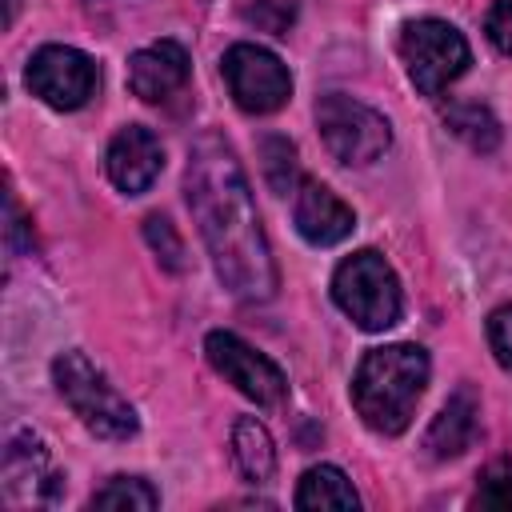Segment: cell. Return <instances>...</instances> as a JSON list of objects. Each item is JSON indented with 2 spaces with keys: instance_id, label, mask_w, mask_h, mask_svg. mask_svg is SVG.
Instances as JSON below:
<instances>
[{
  "instance_id": "9",
  "label": "cell",
  "mask_w": 512,
  "mask_h": 512,
  "mask_svg": "<svg viewBox=\"0 0 512 512\" xmlns=\"http://www.w3.org/2000/svg\"><path fill=\"white\" fill-rule=\"evenodd\" d=\"M204 352L208 364L240 392L248 396L256 408H280L288 400V376L276 360H268L264 352H256L248 340H240L236 332H208L204 336Z\"/></svg>"
},
{
  "instance_id": "18",
  "label": "cell",
  "mask_w": 512,
  "mask_h": 512,
  "mask_svg": "<svg viewBox=\"0 0 512 512\" xmlns=\"http://www.w3.org/2000/svg\"><path fill=\"white\" fill-rule=\"evenodd\" d=\"M92 508H116V512H152L160 504V492L140 476H112L100 484L88 500Z\"/></svg>"
},
{
  "instance_id": "8",
  "label": "cell",
  "mask_w": 512,
  "mask_h": 512,
  "mask_svg": "<svg viewBox=\"0 0 512 512\" xmlns=\"http://www.w3.org/2000/svg\"><path fill=\"white\" fill-rule=\"evenodd\" d=\"M24 84L36 100H44L56 112H76L84 108L96 88H100V68L88 52L72 48V44H44L32 52Z\"/></svg>"
},
{
  "instance_id": "23",
  "label": "cell",
  "mask_w": 512,
  "mask_h": 512,
  "mask_svg": "<svg viewBox=\"0 0 512 512\" xmlns=\"http://www.w3.org/2000/svg\"><path fill=\"white\" fill-rule=\"evenodd\" d=\"M484 36L496 52L512 56V0H492V8L484 12Z\"/></svg>"
},
{
  "instance_id": "17",
  "label": "cell",
  "mask_w": 512,
  "mask_h": 512,
  "mask_svg": "<svg viewBox=\"0 0 512 512\" xmlns=\"http://www.w3.org/2000/svg\"><path fill=\"white\" fill-rule=\"evenodd\" d=\"M444 124H448V132L460 136L472 152H492V148L500 144V124H496V116H492L484 104H476V100H456V104H448V108H444Z\"/></svg>"
},
{
  "instance_id": "13",
  "label": "cell",
  "mask_w": 512,
  "mask_h": 512,
  "mask_svg": "<svg viewBox=\"0 0 512 512\" xmlns=\"http://www.w3.org/2000/svg\"><path fill=\"white\" fill-rule=\"evenodd\" d=\"M188 72H192V60H188L184 44L156 40V44L132 52V60H128V88L144 104H160V100L176 96L188 84Z\"/></svg>"
},
{
  "instance_id": "2",
  "label": "cell",
  "mask_w": 512,
  "mask_h": 512,
  "mask_svg": "<svg viewBox=\"0 0 512 512\" xmlns=\"http://www.w3.org/2000/svg\"><path fill=\"white\" fill-rule=\"evenodd\" d=\"M428 352L420 344L368 348L352 376V404L360 420L380 436H400L428 384Z\"/></svg>"
},
{
  "instance_id": "14",
  "label": "cell",
  "mask_w": 512,
  "mask_h": 512,
  "mask_svg": "<svg viewBox=\"0 0 512 512\" xmlns=\"http://www.w3.org/2000/svg\"><path fill=\"white\" fill-rule=\"evenodd\" d=\"M476 424H480V404H476L472 388H456L444 400V408L432 416V424L424 432V448L436 460H452L476 440Z\"/></svg>"
},
{
  "instance_id": "15",
  "label": "cell",
  "mask_w": 512,
  "mask_h": 512,
  "mask_svg": "<svg viewBox=\"0 0 512 512\" xmlns=\"http://www.w3.org/2000/svg\"><path fill=\"white\" fill-rule=\"evenodd\" d=\"M232 460L244 472V480H252V484H268L272 480L276 444H272V432L256 416H240L232 424Z\"/></svg>"
},
{
  "instance_id": "5",
  "label": "cell",
  "mask_w": 512,
  "mask_h": 512,
  "mask_svg": "<svg viewBox=\"0 0 512 512\" xmlns=\"http://www.w3.org/2000/svg\"><path fill=\"white\" fill-rule=\"evenodd\" d=\"M400 60L420 96H440L452 80H460L468 72L472 48L456 24L424 16V20H408L400 28Z\"/></svg>"
},
{
  "instance_id": "3",
  "label": "cell",
  "mask_w": 512,
  "mask_h": 512,
  "mask_svg": "<svg viewBox=\"0 0 512 512\" xmlns=\"http://www.w3.org/2000/svg\"><path fill=\"white\" fill-rule=\"evenodd\" d=\"M52 380L72 416L100 440H132L140 428L136 408L108 384V376L84 352H60L52 360Z\"/></svg>"
},
{
  "instance_id": "16",
  "label": "cell",
  "mask_w": 512,
  "mask_h": 512,
  "mask_svg": "<svg viewBox=\"0 0 512 512\" xmlns=\"http://www.w3.org/2000/svg\"><path fill=\"white\" fill-rule=\"evenodd\" d=\"M292 504H296V508H308V512H312V508H356L360 496H356L352 480H348L336 464H316V468H308V472L300 476Z\"/></svg>"
},
{
  "instance_id": "20",
  "label": "cell",
  "mask_w": 512,
  "mask_h": 512,
  "mask_svg": "<svg viewBox=\"0 0 512 512\" xmlns=\"http://www.w3.org/2000/svg\"><path fill=\"white\" fill-rule=\"evenodd\" d=\"M144 236H148L152 252L160 256V264H164L168 272H180V268H184V240L176 236V228H172L168 216L152 212V216L144 220Z\"/></svg>"
},
{
  "instance_id": "1",
  "label": "cell",
  "mask_w": 512,
  "mask_h": 512,
  "mask_svg": "<svg viewBox=\"0 0 512 512\" xmlns=\"http://www.w3.org/2000/svg\"><path fill=\"white\" fill-rule=\"evenodd\" d=\"M184 192L220 284L244 304L272 300L276 260H272L248 176L220 132H204L188 148Z\"/></svg>"
},
{
  "instance_id": "19",
  "label": "cell",
  "mask_w": 512,
  "mask_h": 512,
  "mask_svg": "<svg viewBox=\"0 0 512 512\" xmlns=\"http://www.w3.org/2000/svg\"><path fill=\"white\" fill-rule=\"evenodd\" d=\"M260 168H264V180L276 196H288L296 184H300V172H296V144L284 140V136H264L260 140Z\"/></svg>"
},
{
  "instance_id": "12",
  "label": "cell",
  "mask_w": 512,
  "mask_h": 512,
  "mask_svg": "<svg viewBox=\"0 0 512 512\" xmlns=\"http://www.w3.org/2000/svg\"><path fill=\"white\" fill-rule=\"evenodd\" d=\"M292 224L312 248H332L356 228V212L320 180H300L292 200Z\"/></svg>"
},
{
  "instance_id": "22",
  "label": "cell",
  "mask_w": 512,
  "mask_h": 512,
  "mask_svg": "<svg viewBox=\"0 0 512 512\" xmlns=\"http://www.w3.org/2000/svg\"><path fill=\"white\" fill-rule=\"evenodd\" d=\"M244 16H248L256 28L272 32V36H288V24H292L296 8H292V0H256V4L244 8Z\"/></svg>"
},
{
  "instance_id": "10",
  "label": "cell",
  "mask_w": 512,
  "mask_h": 512,
  "mask_svg": "<svg viewBox=\"0 0 512 512\" xmlns=\"http://www.w3.org/2000/svg\"><path fill=\"white\" fill-rule=\"evenodd\" d=\"M64 488L60 472H52L48 448L36 432H16L4 448V496L8 504H52Z\"/></svg>"
},
{
  "instance_id": "11",
  "label": "cell",
  "mask_w": 512,
  "mask_h": 512,
  "mask_svg": "<svg viewBox=\"0 0 512 512\" xmlns=\"http://www.w3.org/2000/svg\"><path fill=\"white\" fill-rule=\"evenodd\" d=\"M104 168H108V180L124 196H140L156 184V176L164 168V148H160L156 132H148L144 124H124L104 152Z\"/></svg>"
},
{
  "instance_id": "7",
  "label": "cell",
  "mask_w": 512,
  "mask_h": 512,
  "mask_svg": "<svg viewBox=\"0 0 512 512\" xmlns=\"http://www.w3.org/2000/svg\"><path fill=\"white\" fill-rule=\"evenodd\" d=\"M220 72H224V84H228V96L236 100L240 112L248 116H268V112H280L292 96V76H288V64L260 48V44H232L220 60Z\"/></svg>"
},
{
  "instance_id": "4",
  "label": "cell",
  "mask_w": 512,
  "mask_h": 512,
  "mask_svg": "<svg viewBox=\"0 0 512 512\" xmlns=\"http://www.w3.org/2000/svg\"><path fill=\"white\" fill-rule=\"evenodd\" d=\"M332 300L336 308L364 332H384L404 312V292L392 264L376 248H360L332 272Z\"/></svg>"
},
{
  "instance_id": "21",
  "label": "cell",
  "mask_w": 512,
  "mask_h": 512,
  "mask_svg": "<svg viewBox=\"0 0 512 512\" xmlns=\"http://www.w3.org/2000/svg\"><path fill=\"white\" fill-rule=\"evenodd\" d=\"M476 504L484 508H512V460H492L480 472V488H476Z\"/></svg>"
},
{
  "instance_id": "6",
  "label": "cell",
  "mask_w": 512,
  "mask_h": 512,
  "mask_svg": "<svg viewBox=\"0 0 512 512\" xmlns=\"http://www.w3.org/2000/svg\"><path fill=\"white\" fill-rule=\"evenodd\" d=\"M316 128H320L324 148L348 168H364L380 160L392 144V124L376 108L344 92H328L316 100Z\"/></svg>"
},
{
  "instance_id": "24",
  "label": "cell",
  "mask_w": 512,
  "mask_h": 512,
  "mask_svg": "<svg viewBox=\"0 0 512 512\" xmlns=\"http://www.w3.org/2000/svg\"><path fill=\"white\" fill-rule=\"evenodd\" d=\"M488 344H492L500 368L512 372V304H500V308L488 316Z\"/></svg>"
}]
</instances>
